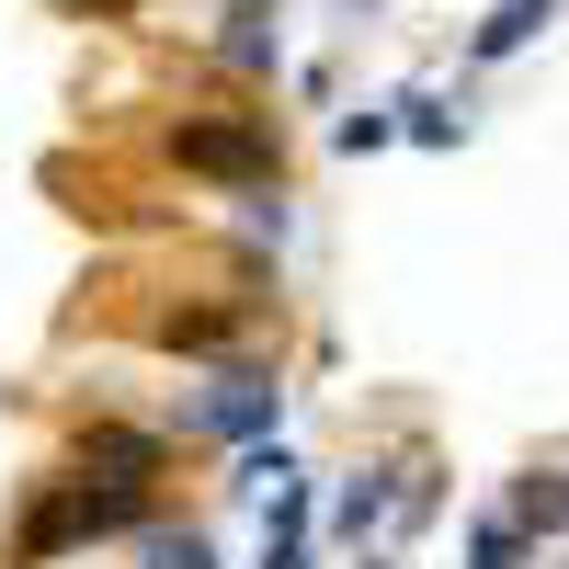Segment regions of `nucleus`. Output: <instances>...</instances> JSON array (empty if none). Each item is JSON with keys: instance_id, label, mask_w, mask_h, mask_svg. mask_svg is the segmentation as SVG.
Returning <instances> with one entry per match:
<instances>
[{"instance_id": "0eeeda50", "label": "nucleus", "mask_w": 569, "mask_h": 569, "mask_svg": "<svg viewBox=\"0 0 569 569\" xmlns=\"http://www.w3.org/2000/svg\"><path fill=\"white\" fill-rule=\"evenodd\" d=\"M376 512H388V479H353V490H342V536H365Z\"/></svg>"}, {"instance_id": "39448f33", "label": "nucleus", "mask_w": 569, "mask_h": 569, "mask_svg": "<svg viewBox=\"0 0 569 569\" xmlns=\"http://www.w3.org/2000/svg\"><path fill=\"white\" fill-rule=\"evenodd\" d=\"M80 467H114V490H137V479L160 467V445H149V433H114V421H103V433L80 445Z\"/></svg>"}, {"instance_id": "423d86ee", "label": "nucleus", "mask_w": 569, "mask_h": 569, "mask_svg": "<svg viewBox=\"0 0 569 569\" xmlns=\"http://www.w3.org/2000/svg\"><path fill=\"white\" fill-rule=\"evenodd\" d=\"M467 569H525V525H501V512H490V525L467 536Z\"/></svg>"}, {"instance_id": "9d476101", "label": "nucleus", "mask_w": 569, "mask_h": 569, "mask_svg": "<svg viewBox=\"0 0 569 569\" xmlns=\"http://www.w3.org/2000/svg\"><path fill=\"white\" fill-rule=\"evenodd\" d=\"M365 569H376V558H365Z\"/></svg>"}, {"instance_id": "f257e3e1", "label": "nucleus", "mask_w": 569, "mask_h": 569, "mask_svg": "<svg viewBox=\"0 0 569 569\" xmlns=\"http://www.w3.org/2000/svg\"><path fill=\"white\" fill-rule=\"evenodd\" d=\"M137 512H149V490H46L34 512H23V569H46V558H58L69 536H114V525H137Z\"/></svg>"}, {"instance_id": "f03ea898", "label": "nucleus", "mask_w": 569, "mask_h": 569, "mask_svg": "<svg viewBox=\"0 0 569 569\" xmlns=\"http://www.w3.org/2000/svg\"><path fill=\"white\" fill-rule=\"evenodd\" d=\"M171 160H182V171H217V182H262V171H273V126H262V114H240V126H182Z\"/></svg>"}, {"instance_id": "20e7f679", "label": "nucleus", "mask_w": 569, "mask_h": 569, "mask_svg": "<svg viewBox=\"0 0 569 569\" xmlns=\"http://www.w3.org/2000/svg\"><path fill=\"white\" fill-rule=\"evenodd\" d=\"M547 23H558V0H501V12L479 23V58H512V46H536Z\"/></svg>"}, {"instance_id": "6e6552de", "label": "nucleus", "mask_w": 569, "mask_h": 569, "mask_svg": "<svg viewBox=\"0 0 569 569\" xmlns=\"http://www.w3.org/2000/svg\"><path fill=\"white\" fill-rule=\"evenodd\" d=\"M149 569H217V558H206V536H160V547H149Z\"/></svg>"}, {"instance_id": "1a4fd4ad", "label": "nucleus", "mask_w": 569, "mask_h": 569, "mask_svg": "<svg viewBox=\"0 0 569 569\" xmlns=\"http://www.w3.org/2000/svg\"><path fill=\"white\" fill-rule=\"evenodd\" d=\"M273 569H308V547H284V558H273Z\"/></svg>"}, {"instance_id": "7ed1b4c3", "label": "nucleus", "mask_w": 569, "mask_h": 569, "mask_svg": "<svg viewBox=\"0 0 569 569\" xmlns=\"http://www.w3.org/2000/svg\"><path fill=\"white\" fill-rule=\"evenodd\" d=\"M194 421H206V433H228V445H240V433H273V376H251V365H228L217 388L194 399Z\"/></svg>"}]
</instances>
